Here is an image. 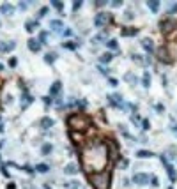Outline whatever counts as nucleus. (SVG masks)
<instances>
[{"label": "nucleus", "instance_id": "0eeeda50", "mask_svg": "<svg viewBox=\"0 0 177 189\" xmlns=\"http://www.w3.org/2000/svg\"><path fill=\"white\" fill-rule=\"evenodd\" d=\"M133 182L138 184V186H145V184H149V175L147 173H135L133 175Z\"/></svg>", "mask_w": 177, "mask_h": 189}, {"label": "nucleus", "instance_id": "2f4dec72", "mask_svg": "<svg viewBox=\"0 0 177 189\" xmlns=\"http://www.w3.org/2000/svg\"><path fill=\"white\" fill-rule=\"evenodd\" d=\"M124 78H126V81H129V83H133V85L137 83V76H133L131 73H128V74L124 76Z\"/></svg>", "mask_w": 177, "mask_h": 189}, {"label": "nucleus", "instance_id": "e433bc0d", "mask_svg": "<svg viewBox=\"0 0 177 189\" xmlns=\"http://www.w3.org/2000/svg\"><path fill=\"white\" fill-rule=\"evenodd\" d=\"M99 73H101V74H108L110 71H108V67H103V65H99Z\"/></svg>", "mask_w": 177, "mask_h": 189}, {"label": "nucleus", "instance_id": "9b49d317", "mask_svg": "<svg viewBox=\"0 0 177 189\" xmlns=\"http://www.w3.org/2000/svg\"><path fill=\"white\" fill-rule=\"evenodd\" d=\"M108 101L112 106H122V95L120 94H114V95H108Z\"/></svg>", "mask_w": 177, "mask_h": 189}, {"label": "nucleus", "instance_id": "5701e85b", "mask_svg": "<svg viewBox=\"0 0 177 189\" xmlns=\"http://www.w3.org/2000/svg\"><path fill=\"white\" fill-rule=\"evenodd\" d=\"M55 60H57V53H46L44 55V62L46 64H53Z\"/></svg>", "mask_w": 177, "mask_h": 189}, {"label": "nucleus", "instance_id": "f704fd0d", "mask_svg": "<svg viewBox=\"0 0 177 189\" xmlns=\"http://www.w3.org/2000/svg\"><path fill=\"white\" fill-rule=\"evenodd\" d=\"M81 4H83L81 0H75V2H73V11H78L80 7H81Z\"/></svg>", "mask_w": 177, "mask_h": 189}, {"label": "nucleus", "instance_id": "ddd939ff", "mask_svg": "<svg viewBox=\"0 0 177 189\" xmlns=\"http://www.w3.org/2000/svg\"><path fill=\"white\" fill-rule=\"evenodd\" d=\"M21 99H23V101H21V110H25V108H27V106H28V104L34 101V99H32V95L28 94L27 90L23 92V97H21Z\"/></svg>", "mask_w": 177, "mask_h": 189}, {"label": "nucleus", "instance_id": "bb28decb", "mask_svg": "<svg viewBox=\"0 0 177 189\" xmlns=\"http://www.w3.org/2000/svg\"><path fill=\"white\" fill-rule=\"evenodd\" d=\"M142 83H143V87H149V85H151V74H149V73H143Z\"/></svg>", "mask_w": 177, "mask_h": 189}, {"label": "nucleus", "instance_id": "a18cd8bd", "mask_svg": "<svg viewBox=\"0 0 177 189\" xmlns=\"http://www.w3.org/2000/svg\"><path fill=\"white\" fill-rule=\"evenodd\" d=\"M0 170H2V175H5V177H9V171L5 170V166H2Z\"/></svg>", "mask_w": 177, "mask_h": 189}, {"label": "nucleus", "instance_id": "4c0bfd02", "mask_svg": "<svg viewBox=\"0 0 177 189\" xmlns=\"http://www.w3.org/2000/svg\"><path fill=\"white\" fill-rule=\"evenodd\" d=\"M142 126H143V127H142V129H149V127H151V122H149V120H147V118H145V120H143V122H142Z\"/></svg>", "mask_w": 177, "mask_h": 189}, {"label": "nucleus", "instance_id": "c03bdc74", "mask_svg": "<svg viewBox=\"0 0 177 189\" xmlns=\"http://www.w3.org/2000/svg\"><path fill=\"white\" fill-rule=\"evenodd\" d=\"M71 34H73V30H71V28H66V30H64V36H67V37H69Z\"/></svg>", "mask_w": 177, "mask_h": 189}, {"label": "nucleus", "instance_id": "72a5a7b5", "mask_svg": "<svg viewBox=\"0 0 177 189\" xmlns=\"http://www.w3.org/2000/svg\"><path fill=\"white\" fill-rule=\"evenodd\" d=\"M46 39H48V34H46V32H41V34H39V42H41V44H44V42H46Z\"/></svg>", "mask_w": 177, "mask_h": 189}, {"label": "nucleus", "instance_id": "5fc2aeb1", "mask_svg": "<svg viewBox=\"0 0 177 189\" xmlns=\"http://www.w3.org/2000/svg\"><path fill=\"white\" fill-rule=\"evenodd\" d=\"M174 131H176V132H177V126H174Z\"/></svg>", "mask_w": 177, "mask_h": 189}, {"label": "nucleus", "instance_id": "4be33fe9", "mask_svg": "<svg viewBox=\"0 0 177 189\" xmlns=\"http://www.w3.org/2000/svg\"><path fill=\"white\" fill-rule=\"evenodd\" d=\"M147 5H149V9H151L152 13H156L158 9H159V2H158V0H149Z\"/></svg>", "mask_w": 177, "mask_h": 189}, {"label": "nucleus", "instance_id": "39448f33", "mask_svg": "<svg viewBox=\"0 0 177 189\" xmlns=\"http://www.w3.org/2000/svg\"><path fill=\"white\" fill-rule=\"evenodd\" d=\"M112 19V16L108 14V13H98L96 14V18H94V25L98 27V28H103V27H106V23Z\"/></svg>", "mask_w": 177, "mask_h": 189}, {"label": "nucleus", "instance_id": "de8ad7c7", "mask_svg": "<svg viewBox=\"0 0 177 189\" xmlns=\"http://www.w3.org/2000/svg\"><path fill=\"white\" fill-rule=\"evenodd\" d=\"M7 189H16V184H14V182H9V184H7Z\"/></svg>", "mask_w": 177, "mask_h": 189}, {"label": "nucleus", "instance_id": "49530a36", "mask_svg": "<svg viewBox=\"0 0 177 189\" xmlns=\"http://www.w3.org/2000/svg\"><path fill=\"white\" fill-rule=\"evenodd\" d=\"M120 4H122V2H120V0H114V2H112V5H114V7H119V5H120Z\"/></svg>", "mask_w": 177, "mask_h": 189}, {"label": "nucleus", "instance_id": "473e14b6", "mask_svg": "<svg viewBox=\"0 0 177 189\" xmlns=\"http://www.w3.org/2000/svg\"><path fill=\"white\" fill-rule=\"evenodd\" d=\"M48 11H50L48 7H41V9H39V13H37V18H44V16L48 14Z\"/></svg>", "mask_w": 177, "mask_h": 189}, {"label": "nucleus", "instance_id": "6e6552de", "mask_svg": "<svg viewBox=\"0 0 177 189\" xmlns=\"http://www.w3.org/2000/svg\"><path fill=\"white\" fill-rule=\"evenodd\" d=\"M158 58L161 62H165V64H172V57H170V53H168L167 48H159L158 50Z\"/></svg>", "mask_w": 177, "mask_h": 189}, {"label": "nucleus", "instance_id": "79ce46f5", "mask_svg": "<svg viewBox=\"0 0 177 189\" xmlns=\"http://www.w3.org/2000/svg\"><path fill=\"white\" fill-rule=\"evenodd\" d=\"M110 85H112V87H117V85H119V81L115 80V78H110Z\"/></svg>", "mask_w": 177, "mask_h": 189}, {"label": "nucleus", "instance_id": "b1692460", "mask_svg": "<svg viewBox=\"0 0 177 189\" xmlns=\"http://www.w3.org/2000/svg\"><path fill=\"white\" fill-rule=\"evenodd\" d=\"M52 150H53V145H52V143H44V145H43V149H41L43 156H48Z\"/></svg>", "mask_w": 177, "mask_h": 189}, {"label": "nucleus", "instance_id": "a878e982", "mask_svg": "<svg viewBox=\"0 0 177 189\" xmlns=\"http://www.w3.org/2000/svg\"><path fill=\"white\" fill-rule=\"evenodd\" d=\"M112 58H114V55H112V53H103V55H101V58H99V60H101V62H103V64H108V62H110V60H112Z\"/></svg>", "mask_w": 177, "mask_h": 189}, {"label": "nucleus", "instance_id": "f3484780", "mask_svg": "<svg viewBox=\"0 0 177 189\" xmlns=\"http://www.w3.org/2000/svg\"><path fill=\"white\" fill-rule=\"evenodd\" d=\"M37 27H39V23H37L36 19H28V21L25 23V28H27V32H34Z\"/></svg>", "mask_w": 177, "mask_h": 189}, {"label": "nucleus", "instance_id": "09e8293b", "mask_svg": "<svg viewBox=\"0 0 177 189\" xmlns=\"http://www.w3.org/2000/svg\"><path fill=\"white\" fill-rule=\"evenodd\" d=\"M21 184H23V189H32V188H30V184H28V182H21Z\"/></svg>", "mask_w": 177, "mask_h": 189}, {"label": "nucleus", "instance_id": "f8f14e48", "mask_svg": "<svg viewBox=\"0 0 177 189\" xmlns=\"http://www.w3.org/2000/svg\"><path fill=\"white\" fill-rule=\"evenodd\" d=\"M41 46H43V44L39 42V39H34V37L28 39V50H30V51H39Z\"/></svg>", "mask_w": 177, "mask_h": 189}, {"label": "nucleus", "instance_id": "c9c22d12", "mask_svg": "<svg viewBox=\"0 0 177 189\" xmlns=\"http://www.w3.org/2000/svg\"><path fill=\"white\" fill-rule=\"evenodd\" d=\"M43 101H44V104H52V103H53L52 95H46V97H43Z\"/></svg>", "mask_w": 177, "mask_h": 189}, {"label": "nucleus", "instance_id": "dca6fc26", "mask_svg": "<svg viewBox=\"0 0 177 189\" xmlns=\"http://www.w3.org/2000/svg\"><path fill=\"white\" fill-rule=\"evenodd\" d=\"M39 126L43 127V129H50V127L53 126V120H52L50 117H43V118H41V122H39Z\"/></svg>", "mask_w": 177, "mask_h": 189}, {"label": "nucleus", "instance_id": "f257e3e1", "mask_svg": "<svg viewBox=\"0 0 177 189\" xmlns=\"http://www.w3.org/2000/svg\"><path fill=\"white\" fill-rule=\"evenodd\" d=\"M108 161H110L108 145L105 141H89L81 149V168L87 173L106 170Z\"/></svg>", "mask_w": 177, "mask_h": 189}, {"label": "nucleus", "instance_id": "423d86ee", "mask_svg": "<svg viewBox=\"0 0 177 189\" xmlns=\"http://www.w3.org/2000/svg\"><path fill=\"white\" fill-rule=\"evenodd\" d=\"M161 163L167 166V173H168L170 180H172V182H176V180H177V173H176V170H174V166H172V164L167 161V157H163V156H161Z\"/></svg>", "mask_w": 177, "mask_h": 189}, {"label": "nucleus", "instance_id": "6e6d98bb", "mask_svg": "<svg viewBox=\"0 0 177 189\" xmlns=\"http://www.w3.org/2000/svg\"><path fill=\"white\" fill-rule=\"evenodd\" d=\"M2 147H4V143H2V141H0V149H2Z\"/></svg>", "mask_w": 177, "mask_h": 189}, {"label": "nucleus", "instance_id": "7c9ffc66", "mask_svg": "<svg viewBox=\"0 0 177 189\" xmlns=\"http://www.w3.org/2000/svg\"><path fill=\"white\" fill-rule=\"evenodd\" d=\"M64 186H66V188H69V189H80V184H78V182H75V180H73V182H66Z\"/></svg>", "mask_w": 177, "mask_h": 189}, {"label": "nucleus", "instance_id": "4468645a", "mask_svg": "<svg viewBox=\"0 0 177 189\" xmlns=\"http://www.w3.org/2000/svg\"><path fill=\"white\" fill-rule=\"evenodd\" d=\"M124 37H131V36H137L138 34V28H133V27H126V28H122V32H120Z\"/></svg>", "mask_w": 177, "mask_h": 189}, {"label": "nucleus", "instance_id": "cd10ccee", "mask_svg": "<svg viewBox=\"0 0 177 189\" xmlns=\"http://www.w3.org/2000/svg\"><path fill=\"white\" fill-rule=\"evenodd\" d=\"M36 170L39 171V173H46V171L50 170V166L48 164H36Z\"/></svg>", "mask_w": 177, "mask_h": 189}, {"label": "nucleus", "instance_id": "37998d69", "mask_svg": "<svg viewBox=\"0 0 177 189\" xmlns=\"http://www.w3.org/2000/svg\"><path fill=\"white\" fill-rule=\"evenodd\" d=\"M177 11V4H174V5H172V7H170V11H168V14H174V13H176Z\"/></svg>", "mask_w": 177, "mask_h": 189}, {"label": "nucleus", "instance_id": "393cba45", "mask_svg": "<svg viewBox=\"0 0 177 189\" xmlns=\"http://www.w3.org/2000/svg\"><path fill=\"white\" fill-rule=\"evenodd\" d=\"M62 46H64V48H67V50H76V48H78V42L67 41V42H62Z\"/></svg>", "mask_w": 177, "mask_h": 189}, {"label": "nucleus", "instance_id": "20e7f679", "mask_svg": "<svg viewBox=\"0 0 177 189\" xmlns=\"http://www.w3.org/2000/svg\"><path fill=\"white\" fill-rule=\"evenodd\" d=\"M159 27H161V34L168 36L172 30H176L177 28V21L174 18H167V19H163V21L159 23Z\"/></svg>", "mask_w": 177, "mask_h": 189}, {"label": "nucleus", "instance_id": "ea45409f", "mask_svg": "<svg viewBox=\"0 0 177 189\" xmlns=\"http://www.w3.org/2000/svg\"><path fill=\"white\" fill-rule=\"evenodd\" d=\"M126 19H133V11H126Z\"/></svg>", "mask_w": 177, "mask_h": 189}, {"label": "nucleus", "instance_id": "864d4df0", "mask_svg": "<svg viewBox=\"0 0 177 189\" xmlns=\"http://www.w3.org/2000/svg\"><path fill=\"white\" fill-rule=\"evenodd\" d=\"M0 71H4V65H2V64H0Z\"/></svg>", "mask_w": 177, "mask_h": 189}, {"label": "nucleus", "instance_id": "c85d7f7f", "mask_svg": "<svg viewBox=\"0 0 177 189\" xmlns=\"http://www.w3.org/2000/svg\"><path fill=\"white\" fill-rule=\"evenodd\" d=\"M52 5H53L55 9H59V11H62V9H64V4H62L60 0H52Z\"/></svg>", "mask_w": 177, "mask_h": 189}, {"label": "nucleus", "instance_id": "58836bf2", "mask_svg": "<svg viewBox=\"0 0 177 189\" xmlns=\"http://www.w3.org/2000/svg\"><path fill=\"white\" fill-rule=\"evenodd\" d=\"M151 184H152L154 188H158V186H159V182H158V179H156V177H151Z\"/></svg>", "mask_w": 177, "mask_h": 189}, {"label": "nucleus", "instance_id": "412c9836", "mask_svg": "<svg viewBox=\"0 0 177 189\" xmlns=\"http://www.w3.org/2000/svg\"><path fill=\"white\" fill-rule=\"evenodd\" d=\"M50 27H52L53 30H60V28L64 27V23H62L60 19H52V21H50Z\"/></svg>", "mask_w": 177, "mask_h": 189}, {"label": "nucleus", "instance_id": "4d7b16f0", "mask_svg": "<svg viewBox=\"0 0 177 189\" xmlns=\"http://www.w3.org/2000/svg\"><path fill=\"white\" fill-rule=\"evenodd\" d=\"M168 189H172V188H168Z\"/></svg>", "mask_w": 177, "mask_h": 189}, {"label": "nucleus", "instance_id": "c756f323", "mask_svg": "<svg viewBox=\"0 0 177 189\" xmlns=\"http://www.w3.org/2000/svg\"><path fill=\"white\" fill-rule=\"evenodd\" d=\"M106 44H108V48H112V50H117V48H119V44H117V41H115V39H108V42H106Z\"/></svg>", "mask_w": 177, "mask_h": 189}, {"label": "nucleus", "instance_id": "aec40b11", "mask_svg": "<svg viewBox=\"0 0 177 189\" xmlns=\"http://www.w3.org/2000/svg\"><path fill=\"white\" fill-rule=\"evenodd\" d=\"M154 154L151 150H138L137 152V157H140V159H147V157H152Z\"/></svg>", "mask_w": 177, "mask_h": 189}, {"label": "nucleus", "instance_id": "9d476101", "mask_svg": "<svg viewBox=\"0 0 177 189\" xmlns=\"http://www.w3.org/2000/svg\"><path fill=\"white\" fill-rule=\"evenodd\" d=\"M64 173H66V175H76V173H78V164H75V163L66 164V166H64Z\"/></svg>", "mask_w": 177, "mask_h": 189}, {"label": "nucleus", "instance_id": "6ab92c4d", "mask_svg": "<svg viewBox=\"0 0 177 189\" xmlns=\"http://www.w3.org/2000/svg\"><path fill=\"white\" fill-rule=\"evenodd\" d=\"M60 89H62V83H60V81H55V83L52 85V89H50V95H57L60 92Z\"/></svg>", "mask_w": 177, "mask_h": 189}, {"label": "nucleus", "instance_id": "f03ea898", "mask_svg": "<svg viewBox=\"0 0 177 189\" xmlns=\"http://www.w3.org/2000/svg\"><path fill=\"white\" fill-rule=\"evenodd\" d=\"M67 126L71 127V131L85 132L92 126V118L89 115H83V113H73L67 117Z\"/></svg>", "mask_w": 177, "mask_h": 189}, {"label": "nucleus", "instance_id": "a19ab883", "mask_svg": "<svg viewBox=\"0 0 177 189\" xmlns=\"http://www.w3.org/2000/svg\"><path fill=\"white\" fill-rule=\"evenodd\" d=\"M16 64H18L16 58H11V60H9V65H11V67H16Z\"/></svg>", "mask_w": 177, "mask_h": 189}, {"label": "nucleus", "instance_id": "3c124183", "mask_svg": "<svg viewBox=\"0 0 177 189\" xmlns=\"http://www.w3.org/2000/svg\"><path fill=\"white\" fill-rule=\"evenodd\" d=\"M156 110L158 112H163V104H156Z\"/></svg>", "mask_w": 177, "mask_h": 189}, {"label": "nucleus", "instance_id": "2eb2a0df", "mask_svg": "<svg viewBox=\"0 0 177 189\" xmlns=\"http://www.w3.org/2000/svg\"><path fill=\"white\" fill-rule=\"evenodd\" d=\"M142 46H143V50L145 51H154V42L151 41V39H142Z\"/></svg>", "mask_w": 177, "mask_h": 189}, {"label": "nucleus", "instance_id": "603ef678", "mask_svg": "<svg viewBox=\"0 0 177 189\" xmlns=\"http://www.w3.org/2000/svg\"><path fill=\"white\" fill-rule=\"evenodd\" d=\"M44 189H52V188H50V186H48V184H46V186H44Z\"/></svg>", "mask_w": 177, "mask_h": 189}, {"label": "nucleus", "instance_id": "7ed1b4c3", "mask_svg": "<svg viewBox=\"0 0 177 189\" xmlns=\"http://www.w3.org/2000/svg\"><path fill=\"white\" fill-rule=\"evenodd\" d=\"M110 180H112V173H110V170L89 173V182L92 184L94 189H110Z\"/></svg>", "mask_w": 177, "mask_h": 189}, {"label": "nucleus", "instance_id": "8fccbe9b", "mask_svg": "<svg viewBox=\"0 0 177 189\" xmlns=\"http://www.w3.org/2000/svg\"><path fill=\"white\" fill-rule=\"evenodd\" d=\"M0 132H4V122H2V117H0Z\"/></svg>", "mask_w": 177, "mask_h": 189}, {"label": "nucleus", "instance_id": "a211bd4d", "mask_svg": "<svg viewBox=\"0 0 177 189\" xmlns=\"http://www.w3.org/2000/svg\"><path fill=\"white\" fill-rule=\"evenodd\" d=\"M16 48V44L14 42H0V51H11V50H14Z\"/></svg>", "mask_w": 177, "mask_h": 189}, {"label": "nucleus", "instance_id": "1a4fd4ad", "mask_svg": "<svg viewBox=\"0 0 177 189\" xmlns=\"http://www.w3.org/2000/svg\"><path fill=\"white\" fill-rule=\"evenodd\" d=\"M0 13L5 14V16H13V14H14V5L9 4V2H4V4L0 5Z\"/></svg>", "mask_w": 177, "mask_h": 189}]
</instances>
